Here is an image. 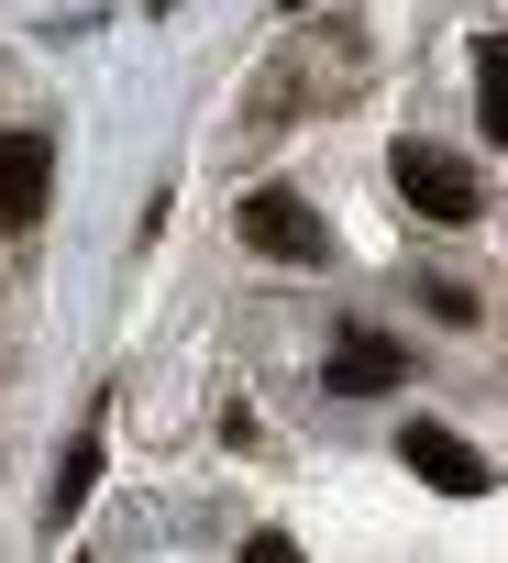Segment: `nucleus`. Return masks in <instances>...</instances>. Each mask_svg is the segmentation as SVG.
Wrapping results in <instances>:
<instances>
[{"mask_svg": "<svg viewBox=\"0 0 508 563\" xmlns=\"http://www.w3.org/2000/svg\"><path fill=\"white\" fill-rule=\"evenodd\" d=\"M56 188V144L45 133H0V232H34Z\"/></svg>", "mask_w": 508, "mask_h": 563, "instance_id": "nucleus-2", "label": "nucleus"}, {"mask_svg": "<svg viewBox=\"0 0 508 563\" xmlns=\"http://www.w3.org/2000/svg\"><path fill=\"white\" fill-rule=\"evenodd\" d=\"M398 376H409V354H398L387 332H354V343L332 354V387H343V398H387Z\"/></svg>", "mask_w": 508, "mask_h": 563, "instance_id": "nucleus-5", "label": "nucleus"}, {"mask_svg": "<svg viewBox=\"0 0 508 563\" xmlns=\"http://www.w3.org/2000/svg\"><path fill=\"white\" fill-rule=\"evenodd\" d=\"M475 122H486V144H508V34L475 45Z\"/></svg>", "mask_w": 508, "mask_h": 563, "instance_id": "nucleus-6", "label": "nucleus"}, {"mask_svg": "<svg viewBox=\"0 0 508 563\" xmlns=\"http://www.w3.org/2000/svg\"><path fill=\"white\" fill-rule=\"evenodd\" d=\"M398 199H409V210H431V221H475V210H486L475 166H464V155H442V144H398Z\"/></svg>", "mask_w": 508, "mask_h": 563, "instance_id": "nucleus-1", "label": "nucleus"}, {"mask_svg": "<svg viewBox=\"0 0 508 563\" xmlns=\"http://www.w3.org/2000/svg\"><path fill=\"white\" fill-rule=\"evenodd\" d=\"M243 243L277 254V265H321V221H310V199H288V188H254V199H243Z\"/></svg>", "mask_w": 508, "mask_h": 563, "instance_id": "nucleus-3", "label": "nucleus"}, {"mask_svg": "<svg viewBox=\"0 0 508 563\" xmlns=\"http://www.w3.org/2000/svg\"><path fill=\"white\" fill-rule=\"evenodd\" d=\"M254 563H299V552H288V541H254Z\"/></svg>", "mask_w": 508, "mask_h": 563, "instance_id": "nucleus-7", "label": "nucleus"}, {"mask_svg": "<svg viewBox=\"0 0 508 563\" xmlns=\"http://www.w3.org/2000/svg\"><path fill=\"white\" fill-rule=\"evenodd\" d=\"M288 12H310V0H288Z\"/></svg>", "mask_w": 508, "mask_h": 563, "instance_id": "nucleus-8", "label": "nucleus"}, {"mask_svg": "<svg viewBox=\"0 0 508 563\" xmlns=\"http://www.w3.org/2000/svg\"><path fill=\"white\" fill-rule=\"evenodd\" d=\"M398 453H409V475H431L442 497H486V453H475V442H453V431L409 420V442H398Z\"/></svg>", "mask_w": 508, "mask_h": 563, "instance_id": "nucleus-4", "label": "nucleus"}]
</instances>
